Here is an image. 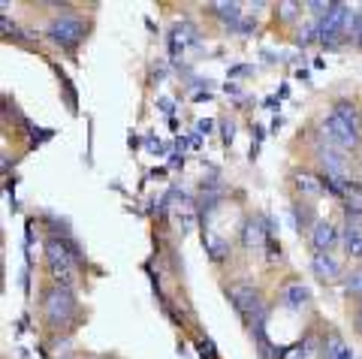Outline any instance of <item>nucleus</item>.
<instances>
[{
    "instance_id": "nucleus-13",
    "label": "nucleus",
    "mask_w": 362,
    "mask_h": 359,
    "mask_svg": "<svg viewBox=\"0 0 362 359\" xmlns=\"http://www.w3.org/2000/svg\"><path fill=\"white\" fill-rule=\"evenodd\" d=\"M211 10L224 15V25H226V27H232V30L239 27V21H241V19H239V6H236V3H215Z\"/></svg>"
},
{
    "instance_id": "nucleus-11",
    "label": "nucleus",
    "mask_w": 362,
    "mask_h": 359,
    "mask_svg": "<svg viewBox=\"0 0 362 359\" xmlns=\"http://www.w3.org/2000/svg\"><path fill=\"white\" fill-rule=\"evenodd\" d=\"M290 359H320V341L314 335L302 338V345H296V350L290 354Z\"/></svg>"
},
{
    "instance_id": "nucleus-3",
    "label": "nucleus",
    "mask_w": 362,
    "mask_h": 359,
    "mask_svg": "<svg viewBox=\"0 0 362 359\" xmlns=\"http://www.w3.org/2000/svg\"><path fill=\"white\" fill-rule=\"evenodd\" d=\"M323 130L329 133V139L335 145H341V148H359V130L353 121H347L344 115H338L335 109L326 115L323 121Z\"/></svg>"
},
{
    "instance_id": "nucleus-2",
    "label": "nucleus",
    "mask_w": 362,
    "mask_h": 359,
    "mask_svg": "<svg viewBox=\"0 0 362 359\" xmlns=\"http://www.w3.org/2000/svg\"><path fill=\"white\" fill-rule=\"evenodd\" d=\"M43 308H45V317L49 323H67L73 314H75V296L67 284H55L45 290V299H43Z\"/></svg>"
},
{
    "instance_id": "nucleus-1",
    "label": "nucleus",
    "mask_w": 362,
    "mask_h": 359,
    "mask_svg": "<svg viewBox=\"0 0 362 359\" xmlns=\"http://www.w3.org/2000/svg\"><path fill=\"white\" fill-rule=\"evenodd\" d=\"M45 34H49V40H51V43L64 45V49H75V45L85 40V34H88V21L82 19V15H73V12H67V15H55V19L49 21V27H45Z\"/></svg>"
},
{
    "instance_id": "nucleus-20",
    "label": "nucleus",
    "mask_w": 362,
    "mask_h": 359,
    "mask_svg": "<svg viewBox=\"0 0 362 359\" xmlns=\"http://www.w3.org/2000/svg\"><path fill=\"white\" fill-rule=\"evenodd\" d=\"M224 139H226V142L232 139V124H224Z\"/></svg>"
},
{
    "instance_id": "nucleus-14",
    "label": "nucleus",
    "mask_w": 362,
    "mask_h": 359,
    "mask_svg": "<svg viewBox=\"0 0 362 359\" xmlns=\"http://www.w3.org/2000/svg\"><path fill=\"white\" fill-rule=\"evenodd\" d=\"M256 341V354H260V359H284V350L269 345V338L263 335V338H254Z\"/></svg>"
},
{
    "instance_id": "nucleus-17",
    "label": "nucleus",
    "mask_w": 362,
    "mask_h": 359,
    "mask_svg": "<svg viewBox=\"0 0 362 359\" xmlns=\"http://www.w3.org/2000/svg\"><path fill=\"white\" fill-rule=\"evenodd\" d=\"M196 350H200V356H202V359H217L215 345H211L208 338H200V341H196Z\"/></svg>"
},
{
    "instance_id": "nucleus-16",
    "label": "nucleus",
    "mask_w": 362,
    "mask_h": 359,
    "mask_svg": "<svg viewBox=\"0 0 362 359\" xmlns=\"http://www.w3.org/2000/svg\"><path fill=\"white\" fill-rule=\"evenodd\" d=\"M347 293H357V296H362V269H357V272H350L347 275Z\"/></svg>"
},
{
    "instance_id": "nucleus-12",
    "label": "nucleus",
    "mask_w": 362,
    "mask_h": 359,
    "mask_svg": "<svg viewBox=\"0 0 362 359\" xmlns=\"http://www.w3.org/2000/svg\"><path fill=\"white\" fill-rule=\"evenodd\" d=\"M202 244H206L208 257L215 259V263H224L226 254H230V244H226L224 239H217V235H206V239H202Z\"/></svg>"
},
{
    "instance_id": "nucleus-4",
    "label": "nucleus",
    "mask_w": 362,
    "mask_h": 359,
    "mask_svg": "<svg viewBox=\"0 0 362 359\" xmlns=\"http://www.w3.org/2000/svg\"><path fill=\"white\" fill-rule=\"evenodd\" d=\"M335 244H338V230L329 224V220H317L314 230H311V248H314V254H329Z\"/></svg>"
},
{
    "instance_id": "nucleus-8",
    "label": "nucleus",
    "mask_w": 362,
    "mask_h": 359,
    "mask_svg": "<svg viewBox=\"0 0 362 359\" xmlns=\"http://www.w3.org/2000/svg\"><path fill=\"white\" fill-rule=\"evenodd\" d=\"M314 275L320 281H332V278H338V272H341V266L335 263L329 254H314Z\"/></svg>"
},
{
    "instance_id": "nucleus-18",
    "label": "nucleus",
    "mask_w": 362,
    "mask_h": 359,
    "mask_svg": "<svg viewBox=\"0 0 362 359\" xmlns=\"http://www.w3.org/2000/svg\"><path fill=\"white\" fill-rule=\"evenodd\" d=\"M296 12H299V3H284L281 6V15H287V19H293Z\"/></svg>"
},
{
    "instance_id": "nucleus-19",
    "label": "nucleus",
    "mask_w": 362,
    "mask_h": 359,
    "mask_svg": "<svg viewBox=\"0 0 362 359\" xmlns=\"http://www.w3.org/2000/svg\"><path fill=\"white\" fill-rule=\"evenodd\" d=\"M335 359H353V354H350V347H347V345H344L341 350H338V356H335Z\"/></svg>"
},
{
    "instance_id": "nucleus-6",
    "label": "nucleus",
    "mask_w": 362,
    "mask_h": 359,
    "mask_svg": "<svg viewBox=\"0 0 362 359\" xmlns=\"http://www.w3.org/2000/svg\"><path fill=\"white\" fill-rule=\"evenodd\" d=\"M293 181H296V187L302 190L305 196H323V194H329L326 190V181H323V175H314V172H296L293 175Z\"/></svg>"
},
{
    "instance_id": "nucleus-9",
    "label": "nucleus",
    "mask_w": 362,
    "mask_h": 359,
    "mask_svg": "<svg viewBox=\"0 0 362 359\" xmlns=\"http://www.w3.org/2000/svg\"><path fill=\"white\" fill-rule=\"evenodd\" d=\"M344 251H347V257L362 259V227L359 224H347V230H344Z\"/></svg>"
},
{
    "instance_id": "nucleus-10",
    "label": "nucleus",
    "mask_w": 362,
    "mask_h": 359,
    "mask_svg": "<svg viewBox=\"0 0 362 359\" xmlns=\"http://www.w3.org/2000/svg\"><path fill=\"white\" fill-rule=\"evenodd\" d=\"M320 160L326 163V175L332 178H347V160L341 154H335V151H320Z\"/></svg>"
},
{
    "instance_id": "nucleus-15",
    "label": "nucleus",
    "mask_w": 362,
    "mask_h": 359,
    "mask_svg": "<svg viewBox=\"0 0 362 359\" xmlns=\"http://www.w3.org/2000/svg\"><path fill=\"white\" fill-rule=\"evenodd\" d=\"M293 215H296V230H308V224H311V209L308 205H293Z\"/></svg>"
},
{
    "instance_id": "nucleus-21",
    "label": "nucleus",
    "mask_w": 362,
    "mask_h": 359,
    "mask_svg": "<svg viewBox=\"0 0 362 359\" xmlns=\"http://www.w3.org/2000/svg\"><path fill=\"white\" fill-rule=\"evenodd\" d=\"M357 326H359V332H362V308H359V317H357Z\"/></svg>"
},
{
    "instance_id": "nucleus-7",
    "label": "nucleus",
    "mask_w": 362,
    "mask_h": 359,
    "mask_svg": "<svg viewBox=\"0 0 362 359\" xmlns=\"http://www.w3.org/2000/svg\"><path fill=\"white\" fill-rule=\"evenodd\" d=\"M311 302V290H308L305 284H299V281H290V284L284 287V305L293 311H299L302 305Z\"/></svg>"
},
{
    "instance_id": "nucleus-5",
    "label": "nucleus",
    "mask_w": 362,
    "mask_h": 359,
    "mask_svg": "<svg viewBox=\"0 0 362 359\" xmlns=\"http://www.w3.org/2000/svg\"><path fill=\"white\" fill-rule=\"evenodd\" d=\"M266 242H272L269 233H266V220L248 218L245 227H241V244H245V248H263Z\"/></svg>"
}]
</instances>
